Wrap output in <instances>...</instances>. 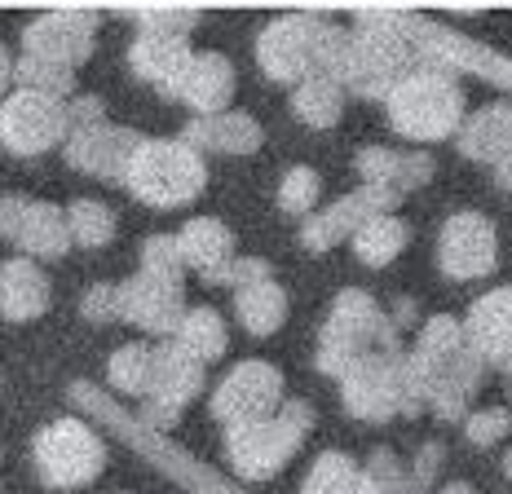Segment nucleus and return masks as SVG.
Masks as SVG:
<instances>
[{
	"label": "nucleus",
	"mask_w": 512,
	"mask_h": 494,
	"mask_svg": "<svg viewBox=\"0 0 512 494\" xmlns=\"http://www.w3.org/2000/svg\"><path fill=\"white\" fill-rule=\"evenodd\" d=\"M415 380H420L424 402L433 406L437 420L446 424H464L468 420V402L482 389V358L473 353V345L464 340L460 318L451 314H433L415 336V349L407 353Z\"/></svg>",
	"instance_id": "1"
},
{
	"label": "nucleus",
	"mask_w": 512,
	"mask_h": 494,
	"mask_svg": "<svg viewBox=\"0 0 512 494\" xmlns=\"http://www.w3.org/2000/svg\"><path fill=\"white\" fill-rule=\"evenodd\" d=\"M67 393H71V402H76L80 411H89L93 420L111 424L120 442H128V446H133L142 459H151V468H159L168 481H177V486H186L190 494H243V486H234V481H226L217 468H208L204 459H195V455H190L186 446L168 442V437L159 433V428L146 424L142 415H128V411H124L120 402H115L111 393L93 389L89 380H76Z\"/></svg>",
	"instance_id": "2"
},
{
	"label": "nucleus",
	"mask_w": 512,
	"mask_h": 494,
	"mask_svg": "<svg viewBox=\"0 0 512 494\" xmlns=\"http://www.w3.org/2000/svg\"><path fill=\"white\" fill-rule=\"evenodd\" d=\"M354 31L327 23L318 14H279L256 31V67L279 84H305L314 75H332L345 62Z\"/></svg>",
	"instance_id": "3"
},
{
	"label": "nucleus",
	"mask_w": 512,
	"mask_h": 494,
	"mask_svg": "<svg viewBox=\"0 0 512 494\" xmlns=\"http://www.w3.org/2000/svg\"><path fill=\"white\" fill-rule=\"evenodd\" d=\"M464 89L451 71L442 67H411L384 98V111H389V124L398 137L407 142H446V137L460 133L464 124Z\"/></svg>",
	"instance_id": "4"
},
{
	"label": "nucleus",
	"mask_w": 512,
	"mask_h": 494,
	"mask_svg": "<svg viewBox=\"0 0 512 494\" xmlns=\"http://www.w3.org/2000/svg\"><path fill=\"white\" fill-rule=\"evenodd\" d=\"M358 23H376V27H389L398 31L402 40L415 49V58H429V67H442V71H473L490 84H504L512 93V58L504 53L477 45V40L460 36V31L442 27V23H429L420 14H398V9H362Z\"/></svg>",
	"instance_id": "5"
},
{
	"label": "nucleus",
	"mask_w": 512,
	"mask_h": 494,
	"mask_svg": "<svg viewBox=\"0 0 512 494\" xmlns=\"http://www.w3.org/2000/svg\"><path fill=\"white\" fill-rule=\"evenodd\" d=\"M314 428V406L309 402H283L270 420H252L239 428H226V464L239 481H270L292 464V455L305 446Z\"/></svg>",
	"instance_id": "6"
},
{
	"label": "nucleus",
	"mask_w": 512,
	"mask_h": 494,
	"mask_svg": "<svg viewBox=\"0 0 512 494\" xmlns=\"http://www.w3.org/2000/svg\"><path fill=\"white\" fill-rule=\"evenodd\" d=\"M204 186V155L195 146H186L181 137H146L124 173V190L133 199L151 203V208H186V203L204 195Z\"/></svg>",
	"instance_id": "7"
},
{
	"label": "nucleus",
	"mask_w": 512,
	"mask_h": 494,
	"mask_svg": "<svg viewBox=\"0 0 512 494\" xmlns=\"http://www.w3.org/2000/svg\"><path fill=\"white\" fill-rule=\"evenodd\" d=\"M371 349H402L398 345V327L384 309L358 287H345L332 300V314H327L323 331H318V371L323 375H345L362 353Z\"/></svg>",
	"instance_id": "8"
},
{
	"label": "nucleus",
	"mask_w": 512,
	"mask_h": 494,
	"mask_svg": "<svg viewBox=\"0 0 512 494\" xmlns=\"http://www.w3.org/2000/svg\"><path fill=\"white\" fill-rule=\"evenodd\" d=\"M36 472L49 490H80L93 486L106 468V442L84 420H53L31 442Z\"/></svg>",
	"instance_id": "9"
},
{
	"label": "nucleus",
	"mask_w": 512,
	"mask_h": 494,
	"mask_svg": "<svg viewBox=\"0 0 512 494\" xmlns=\"http://www.w3.org/2000/svg\"><path fill=\"white\" fill-rule=\"evenodd\" d=\"M415 62V49L398 31L389 27H376V23H358V31L349 36V49H345V62L336 71V84L358 98H389V89L411 71Z\"/></svg>",
	"instance_id": "10"
},
{
	"label": "nucleus",
	"mask_w": 512,
	"mask_h": 494,
	"mask_svg": "<svg viewBox=\"0 0 512 494\" xmlns=\"http://www.w3.org/2000/svg\"><path fill=\"white\" fill-rule=\"evenodd\" d=\"M71 120H67V102L58 98H40V93H9L0 102V146L9 155H45L53 146H67Z\"/></svg>",
	"instance_id": "11"
},
{
	"label": "nucleus",
	"mask_w": 512,
	"mask_h": 494,
	"mask_svg": "<svg viewBox=\"0 0 512 494\" xmlns=\"http://www.w3.org/2000/svg\"><path fill=\"white\" fill-rule=\"evenodd\" d=\"M407 349H371L340 375L345 411L362 424H384L398 415V375Z\"/></svg>",
	"instance_id": "12"
},
{
	"label": "nucleus",
	"mask_w": 512,
	"mask_h": 494,
	"mask_svg": "<svg viewBox=\"0 0 512 494\" xmlns=\"http://www.w3.org/2000/svg\"><path fill=\"white\" fill-rule=\"evenodd\" d=\"M283 406V371L270 362H239L230 367L226 380L212 389V415L226 428L252 424V420H270Z\"/></svg>",
	"instance_id": "13"
},
{
	"label": "nucleus",
	"mask_w": 512,
	"mask_h": 494,
	"mask_svg": "<svg viewBox=\"0 0 512 494\" xmlns=\"http://www.w3.org/2000/svg\"><path fill=\"white\" fill-rule=\"evenodd\" d=\"M204 362H195L190 353H181L177 345H155V375H151V393L142 397V420L151 428H173L177 415L204 393Z\"/></svg>",
	"instance_id": "14"
},
{
	"label": "nucleus",
	"mask_w": 512,
	"mask_h": 494,
	"mask_svg": "<svg viewBox=\"0 0 512 494\" xmlns=\"http://www.w3.org/2000/svg\"><path fill=\"white\" fill-rule=\"evenodd\" d=\"M93 36H98V14L93 9H53V14H40L23 27V53L76 71L80 62H89Z\"/></svg>",
	"instance_id": "15"
},
{
	"label": "nucleus",
	"mask_w": 512,
	"mask_h": 494,
	"mask_svg": "<svg viewBox=\"0 0 512 494\" xmlns=\"http://www.w3.org/2000/svg\"><path fill=\"white\" fill-rule=\"evenodd\" d=\"M499 261V239L495 225L482 212H455L437 234V265L446 278L468 283V278H486Z\"/></svg>",
	"instance_id": "16"
},
{
	"label": "nucleus",
	"mask_w": 512,
	"mask_h": 494,
	"mask_svg": "<svg viewBox=\"0 0 512 494\" xmlns=\"http://www.w3.org/2000/svg\"><path fill=\"white\" fill-rule=\"evenodd\" d=\"M398 190H384V186H358L349 190L345 199H336L327 212H314V217H305L301 225V243L309 252H327V247H336L340 239H354V234L367 225L371 217H389L393 208H398Z\"/></svg>",
	"instance_id": "17"
},
{
	"label": "nucleus",
	"mask_w": 512,
	"mask_h": 494,
	"mask_svg": "<svg viewBox=\"0 0 512 494\" xmlns=\"http://www.w3.org/2000/svg\"><path fill=\"white\" fill-rule=\"evenodd\" d=\"M146 137L133 128H115V124H98V128H71L67 137V164L80 168L89 177L102 181H124L128 159L137 155Z\"/></svg>",
	"instance_id": "18"
},
{
	"label": "nucleus",
	"mask_w": 512,
	"mask_h": 494,
	"mask_svg": "<svg viewBox=\"0 0 512 494\" xmlns=\"http://www.w3.org/2000/svg\"><path fill=\"white\" fill-rule=\"evenodd\" d=\"M115 300H120V322L151 331V336H173L186 305H181L177 283H159V278L137 270L133 278L115 283Z\"/></svg>",
	"instance_id": "19"
},
{
	"label": "nucleus",
	"mask_w": 512,
	"mask_h": 494,
	"mask_svg": "<svg viewBox=\"0 0 512 494\" xmlns=\"http://www.w3.org/2000/svg\"><path fill=\"white\" fill-rule=\"evenodd\" d=\"M464 340L473 345V353L482 358V367L512 371V287H495L468 309V318L460 322Z\"/></svg>",
	"instance_id": "20"
},
{
	"label": "nucleus",
	"mask_w": 512,
	"mask_h": 494,
	"mask_svg": "<svg viewBox=\"0 0 512 494\" xmlns=\"http://www.w3.org/2000/svg\"><path fill=\"white\" fill-rule=\"evenodd\" d=\"M190 58H195L190 36H168V31H137L133 49H128V67H133L137 80L155 84L168 98H177V84L186 75Z\"/></svg>",
	"instance_id": "21"
},
{
	"label": "nucleus",
	"mask_w": 512,
	"mask_h": 494,
	"mask_svg": "<svg viewBox=\"0 0 512 494\" xmlns=\"http://www.w3.org/2000/svg\"><path fill=\"white\" fill-rule=\"evenodd\" d=\"M234 98V67L226 53L217 49H204L190 58L186 75H181L177 84V102H186L190 111H195V120H204V115H221Z\"/></svg>",
	"instance_id": "22"
},
{
	"label": "nucleus",
	"mask_w": 512,
	"mask_h": 494,
	"mask_svg": "<svg viewBox=\"0 0 512 494\" xmlns=\"http://www.w3.org/2000/svg\"><path fill=\"white\" fill-rule=\"evenodd\" d=\"M354 168L362 177V186H384V190H398V195H407V190L424 186V181L433 177L437 159L429 150H389V146H367L354 155Z\"/></svg>",
	"instance_id": "23"
},
{
	"label": "nucleus",
	"mask_w": 512,
	"mask_h": 494,
	"mask_svg": "<svg viewBox=\"0 0 512 494\" xmlns=\"http://www.w3.org/2000/svg\"><path fill=\"white\" fill-rule=\"evenodd\" d=\"M181 142L195 146L199 155L204 150H221V155H256L265 142L261 124L252 120L248 111H221V115H204V120H190Z\"/></svg>",
	"instance_id": "24"
},
{
	"label": "nucleus",
	"mask_w": 512,
	"mask_h": 494,
	"mask_svg": "<svg viewBox=\"0 0 512 494\" xmlns=\"http://www.w3.org/2000/svg\"><path fill=\"white\" fill-rule=\"evenodd\" d=\"M464 159L473 164H495L499 155L512 150V102H486L482 111H473L455 133Z\"/></svg>",
	"instance_id": "25"
},
{
	"label": "nucleus",
	"mask_w": 512,
	"mask_h": 494,
	"mask_svg": "<svg viewBox=\"0 0 512 494\" xmlns=\"http://www.w3.org/2000/svg\"><path fill=\"white\" fill-rule=\"evenodd\" d=\"M49 309V278L31 256H14L0 265V314L9 322H31Z\"/></svg>",
	"instance_id": "26"
},
{
	"label": "nucleus",
	"mask_w": 512,
	"mask_h": 494,
	"mask_svg": "<svg viewBox=\"0 0 512 494\" xmlns=\"http://www.w3.org/2000/svg\"><path fill=\"white\" fill-rule=\"evenodd\" d=\"M177 243H181L186 265L199 274H212L226 261H234V234H230V225H221L217 217H190L181 225Z\"/></svg>",
	"instance_id": "27"
},
{
	"label": "nucleus",
	"mask_w": 512,
	"mask_h": 494,
	"mask_svg": "<svg viewBox=\"0 0 512 494\" xmlns=\"http://www.w3.org/2000/svg\"><path fill=\"white\" fill-rule=\"evenodd\" d=\"M18 247L27 256H45V261H62L71 252V230H67V212L53 203H27V217L18 225Z\"/></svg>",
	"instance_id": "28"
},
{
	"label": "nucleus",
	"mask_w": 512,
	"mask_h": 494,
	"mask_svg": "<svg viewBox=\"0 0 512 494\" xmlns=\"http://www.w3.org/2000/svg\"><path fill=\"white\" fill-rule=\"evenodd\" d=\"M173 345L208 367V362H217L221 353H226V345H230L226 318H221L217 309H208V305L186 309V314H181V322H177V331H173Z\"/></svg>",
	"instance_id": "29"
},
{
	"label": "nucleus",
	"mask_w": 512,
	"mask_h": 494,
	"mask_svg": "<svg viewBox=\"0 0 512 494\" xmlns=\"http://www.w3.org/2000/svg\"><path fill=\"white\" fill-rule=\"evenodd\" d=\"M234 314H239V322L252 336H274L287 318V292L274 278L252 283V287H243V292H234Z\"/></svg>",
	"instance_id": "30"
},
{
	"label": "nucleus",
	"mask_w": 512,
	"mask_h": 494,
	"mask_svg": "<svg viewBox=\"0 0 512 494\" xmlns=\"http://www.w3.org/2000/svg\"><path fill=\"white\" fill-rule=\"evenodd\" d=\"M411 243V230H407V221L402 217H371L362 230L354 234V252H358V261L362 265H371V270H384L389 261H398L402 256V247Z\"/></svg>",
	"instance_id": "31"
},
{
	"label": "nucleus",
	"mask_w": 512,
	"mask_h": 494,
	"mask_svg": "<svg viewBox=\"0 0 512 494\" xmlns=\"http://www.w3.org/2000/svg\"><path fill=\"white\" fill-rule=\"evenodd\" d=\"M345 111V89L332 80V75H314V80L296 84L292 93V115L309 128H332Z\"/></svg>",
	"instance_id": "32"
},
{
	"label": "nucleus",
	"mask_w": 512,
	"mask_h": 494,
	"mask_svg": "<svg viewBox=\"0 0 512 494\" xmlns=\"http://www.w3.org/2000/svg\"><path fill=\"white\" fill-rule=\"evenodd\" d=\"M106 375H111V389L124 397H146L151 393V375H155V345H120L106 362Z\"/></svg>",
	"instance_id": "33"
},
{
	"label": "nucleus",
	"mask_w": 512,
	"mask_h": 494,
	"mask_svg": "<svg viewBox=\"0 0 512 494\" xmlns=\"http://www.w3.org/2000/svg\"><path fill=\"white\" fill-rule=\"evenodd\" d=\"M358 464L345 455V450H323V455L309 464L301 494H354L358 486Z\"/></svg>",
	"instance_id": "34"
},
{
	"label": "nucleus",
	"mask_w": 512,
	"mask_h": 494,
	"mask_svg": "<svg viewBox=\"0 0 512 494\" xmlns=\"http://www.w3.org/2000/svg\"><path fill=\"white\" fill-rule=\"evenodd\" d=\"M67 230L80 247H106L115 239V212L102 199H76L67 208Z\"/></svg>",
	"instance_id": "35"
},
{
	"label": "nucleus",
	"mask_w": 512,
	"mask_h": 494,
	"mask_svg": "<svg viewBox=\"0 0 512 494\" xmlns=\"http://www.w3.org/2000/svg\"><path fill=\"white\" fill-rule=\"evenodd\" d=\"M14 80L23 84V93H40V98H67L76 89V71L67 67H53V62H40V58H18L14 62Z\"/></svg>",
	"instance_id": "36"
},
{
	"label": "nucleus",
	"mask_w": 512,
	"mask_h": 494,
	"mask_svg": "<svg viewBox=\"0 0 512 494\" xmlns=\"http://www.w3.org/2000/svg\"><path fill=\"white\" fill-rule=\"evenodd\" d=\"M181 270H186V256H181L177 234H151V239L142 243V274L181 287Z\"/></svg>",
	"instance_id": "37"
},
{
	"label": "nucleus",
	"mask_w": 512,
	"mask_h": 494,
	"mask_svg": "<svg viewBox=\"0 0 512 494\" xmlns=\"http://www.w3.org/2000/svg\"><path fill=\"white\" fill-rule=\"evenodd\" d=\"M318 173L309 164H296L283 173V186H279V208L287 217H314V203H318Z\"/></svg>",
	"instance_id": "38"
},
{
	"label": "nucleus",
	"mask_w": 512,
	"mask_h": 494,
	"mask_svg": "<svg viewBox=\"0 0 512 494\" xmlns=\"http://www.w3.org/2000/svg\"><path fill=\"white\" fill-rule=\"evenodd\" d=\"M265 278H274V270H270V261H265V256H234V261H226L221 270L204 274V283H212V287H234V292H243V287L265 283Z\"/></svg>",
	"instance_id": "39"
},
{
	"label": "nucleus",
	"mask_w": 512,
	"mask_h": 494,
	"mask_svg": "<svg viewBox=\"0 0 512 494\" xmlns=\"http://www.w3.org/2000/svg\"><path fill=\"white\" fill-rule=\"evenodd\" d=\"M508 428H512V415L504 411V406H486V411H468V420H464V437L473 446H495V442H504L508 437Z\"/></svg>",
	"instance_id": "40"
},
{
	"label": "nucleus",
	"mask_w": 512,
	"mask_h": 494,
	"mask_svg": "<svg viewBox=\"0 0 512 494\" xmlns=\"http://www.w3.org/2000/svg\"><path fill=\"white\" fill-rule=\"evenodd\" d=\"M362 472L376 481L380 494H402V490H407V468L398 464V455H393L389 446H376V450H371L367 464H362Z\"/></svg>",
	"instance_id": "41"
},
{
	"label": "nucleus",
	"mask_w": 512,
	"mask_h": 494,
	"mask_svg": "<svg viewBox=\"0 0 512 494\" xmlns=\"http://www.w3.org/2000/svg\"><path fill=\"white\" fill-rule=\"evenodd\" d=\"M442 459H446V446L442 442H424L415 450V464L407 472V490L402 494H433V481L442 472Z\"/></svg>",
	"instance_id": "42"
},
{
	"label": "nucleus",
	"mask_w": 512,
	"mask_h": 494,
	"mask_svg": "<svg viewBox=\"0 0 512 494\" xmlns=\"http://www.w3.org/2000/svg\"><path fill=\"white\" fill-rule=\"evenodd\" d=\"M142 31H168V36H190L199 27V9H146L137 14Z\"/></svg>",
	"instance_id": "43"
},
{
	"label": "nucleus",
	"mask_w": 512,
	"mask_h": 494,
	"mask_svg": "<svg viewBox=\"0 0 512 494\" xmlns=\"http://www.w3.org/2000/svg\"><path fill=\"white\" fill-rule=\"evenodd\" d=\"M80 314L89 322H120V300H115V283H93L80 300Z\"/></svg>",
	"instance_id": "44"
},
{
	"label": "nucleus",
	"mask_w": 512,
	"mask_h": 494,
	"mask_svg": "<svg viewBox=\"0 0 512 494\" xmlns=\"http://www.w3.org/2000/svg\"><path fill=\"white\" fill-rule=\"evenodd\" d=\"M67 120H71V128H98V124H106V106L98 93H80V98L67 102Z\"/></svg>",
	"instance_id": "45"
},
{
	"label": "nucleus",
	"mask_w": 512,
	"mask_h": 494,
	"mask_svg": "<svg viewBox=\"0 0 512 494\" xmlns=\"http://www.w3.org/2000/svg\"><path fill=\"white\" fill-rule=\"evenodd\" d=\"M27 203L31 199H23V195H0V239H9V243L18 239V225L27 217Z\"/></svg>",
	"instance_id": "46"
},
{
	"label": "nucleus",
	"mask_w": 512,
	"mask_h": 494,
	"mask_svg": "<svg viewBox=\"0 0 512 494\" xmlns=\"http://www.w3.org/2000/svg\"><path fill=\"white\" fill-rule=\"evenodd\" d=\"M495 186H499V190H508V195H512V150H508V155H499V159H495Z\"/></svg>",
	"instance_id": "47"
},
{
	"label": "nucleus",
	"mask_w": 512,
	"mask_h": 494,
	"mask_svg": "<svg viewBox=\"0 0 512 494\" xmlns=\"http://www.w3.org/2000/svg\"><path fill=\"white\" fill-rule=\"evenodd\" d=\"M415 322V300H398V309H393V327H411Z\"/></svg>",
	"instance_id": "48"
},
{
	"label": "nucleus",
	"mask_w": 512,
	"mask_h": 494,
	"mask_svg": "<svg viewBox=\"0 0 512 494\" xmlns=\"http://www.w3.org/2000/svg\"><path fill=\"white\" fill-rule=\"evenodd\" d=\"M9 80H14V58H9V49H0V93L9 89Z\"/></svg>",
	"instance_id": "49"
},
{
	"label": "nucleus",
	"mask_w": 512,
	"mask_h": 494,
	"mask_svg": "<svg viewBox=\"0 0 512 494\" xmlns=\"http://www.w3.org/2000/svg\"><path fill=\"white\" fill-rule=\"evenodd\" d=\"M354 494H380V486L367 477V472H358V486H354Z\"/></svg>",
	"instance_id": "50"
},
{
	"label": "nucleus",
	"mask_w": 512,
	"mask_h": 494,
	"mask_svg": "<svg viewBox=\"0 0 512 494\" xmlns=\"http://www.w3.org/2000/svg\"><path fill=\"white\" fill-rule=\"evenodd\" d=\"M437 494H477V490L468 486V481H446V486L437 490Z\"/></svg>",
	"instance_id": "51"
},
{
	"label": "nucleus",
	"mask_w": 512,
	"mask_h": 494,
	"mask_svg": "<svg viewBox=\"0 0 512 494\" xmlns=\"http://www.w3.org/2000/svg\"><path fill=\"white\" fill-rule=\"evenodd\" d=\"M504 477L512 481V450H504Z\"/></svg>",
	"instance_id": "52"
}]
</instances>
